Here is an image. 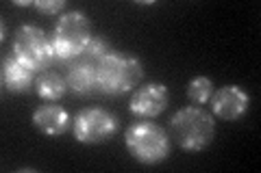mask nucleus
<instances>
[{
	"mask_svg": "<svg viewBox=\"0 0 261 173\" xmlns=\"http://www.w3.org/2000/svg\"><path fill=\"white\" fill-rule=\"evenodd\" d=\"M33 126L46 136H61L70 128V115L57 104H44L33 113Z\"/></svg>",
	"mask_w": 261,
	"mask_h": 173,
	"instance_id": "obj_9",
	"label": "nucleus"
},
{
	"mask_svg": "<svg viewBox=\"0 0 261 173\" xmlns=\"http://www.w3.org/2000/svg\"><path fill=\"white\" fill-rule=\"evenodd\" d=\"M144 67L140 59L122 52H109L96 63L98 89L109 95H122L140 85Z\"/></svg>",
	"mask_w": 261,
	"mask_h": 173,
	"instance_id": "obj_1",
	"label": "nucleus"
},
{
	"mask_svg": "<svg viewBox=\"0 0 261 173\" xmlns=\"http://www.w3.org/2000/svg\"><path fill=\"white\" fill-rule=\"evenodd\" d=\"M33 7L44 15H55L65 7V0H37V3H33Z\"/></svg>",
	"mask_w": 261,
	"mask_h": 173,
	"instance_id": "obj_15",
	"label": "nucleus"
},
{
	"mask_svg": "<svg viewBox=\"0 0 261 173\" xmlns=\"http://www.w3.org/2000/svg\"><path fill=\"white\" fill-rule=\"evenodd\" d=\"M68 87L79 95H89L98 87V78H96V65L79 61L70 67L68 72Z\"/></svg>",
	"mask_w": 261,
	"mask_h": 173,
	"instance_id": "obj_11",
	"label": "nucleus"
},
{
	"mask_svg": "<svg viewBox=\"0 0 261 173\" xmlns=\"http://www.w3.org/2000/svg\"><path fill=\"white\" fill-rule=\"evenodd\" d=\"M168 87L161 82H148L130 95L128 111L140 119H154L168 106Z\"/></svg>",
	"mask_w": 261,
	"mask_h": 173,
	"instance_id": "obj_7",
	"label": "nucleus"
},
{
	"mask_svg": "<svg viewBox=\"0 0 261 173\" xmlns=\"http://www.w3.org/2000/svg\"><path fill=\"white\" fill-rule=\"evenodd\" d=\"M3 85L11 93H24L33 85V72L15 56H7L3 61Z\"/></svg>",
	"mask_w": 261,
	"mask_h": 173,
	"instance_id": "obj_10",
	"label": "nucleus"
},
{
	"mask_svg": "<svg viewBox=\"0 0 261 173\" xmlns=\"http://www.w3.org/2000/svg\"><path fill=\"white\" fill-rule=\"evenodd\" d=\"M211 111L224 121H235L240 119L248 109L250 97L248 93L240 89L238 85H224L211 95Z\"/></svg>",
	"mask_w": 261,
	"mask_h": 173,
	"instance_id": "obj_8",
	"label": "nucleus"
},
{
	"mask_svg": "<svg viewBox=\"0 0 261 173\" xmlns=\"http://www.w3.org/2000/svg\"><path fill=\"white\" fill-rule=\"evenodd\" d=\"M109 52L111 50H109V46H107V39H102L100 35H96V37L89 39V44L85 46V50H83V54H81L79 59L85 61V63L96 65L98 61L102 59V56H107Z\"/></svg>",
	"mask_w": 261,
	"mask_h": 173,
	"instance_id": "obj_14",
	"label": "nucleus"
},
{
	"mask_svg": "<svg viewBox=\"0 0 261 173\" xmlns=\"http://www.w3.org/2000/svg\"><path fill=\"white\" fill-rule=\"evenodd\" d=\"M214 95V82L207 76H196L190 80L187 85V97L194 102V104H207Z\"/></svg>",
	"mask_w": 261,
	"mask_h": 173,
	"instance_id": "obj_13",
	"label": "nucleus"
},
{
	"mask_svg": "<svg viewBox=\"0 0 261 173\" xmlns=\"http://www.w3.org/2000/svg\"><path fill=\"white\" fill-rule=\"evenodd\" d=\"M13 56L31 72H42L55 59L53 39L37 26H20L13 35Z\"/></svg>",
	"mask_w": 261,
	"mask_h": 173,
	"instance_id": "obj_5",
	"label": "nucleus"
},
{
	"mask_svg": "<svg viewBox=\"0 0 261 173\" xmlns=\"http://www.w3.org/2000/svg\"><path fill=\"white\" fill-rule=\"evenodd\" d=\"M118 130V117L107 109L94 106V109H83L74 117V136L79 143L96 145L102 143Z\"/></svg>",
	"mask_w": 261,
	"mask_h": 173,
	"instance_id": "obj_6",
	"label": "nucleus"
},
{
	"mask_svg": "<svg viewBox=\"0 0 261 173\" xmlns=\"http://www.w3.org/2000/svg\"><path fill=\"white\" fill-rule=\"evenodd\" d=\"M170 130L185 152H200L214 141L216 123L214 117L198 106H187L172 115Z\"/></svg>",
	"mask_w": 261,
	"mask_h": 173,
	"instance_id": "obj_2",
	"label": "nucleus"
},
{
	"mask_svg": "<svg viewBox=\"0 0 261 173\" xmlns=\"http://www.w3.org/2000/svg\"><path fill=\"white\" fill-rule=\"evenodd\" d=\"M92 39V26L83 11H70L63 13L53 32V46L55 54L61 61L79 59L83 54L85 46Z\"/></svg>",
	"mask_w": 261,
	"mask_h": 173,
	"instance_id": "obj_4",
	"label": "nucleus"
},
{
	"mask_svg": "<svg viewBox=\"0 0 261 173\" xmlns=\"http://www.w3.org/2000/svg\"><path fill=\"white\" fill-rule=\"evenodd\" d=\"M124 143L130 156L144 164H157L170 154L168 132L152 121H140L130 126L124 134Z\"/></svg>",
	"mask_w": 261,
	"mask_h": 173,
	"instance_id": "obj_3",
	"label": "nucleus"
},
{
	"mask_svg": "<svg viewBox=\"0 0 261 173\" xmlns=\"http://www.w3.org/2000/svg\"><path fill=\"white\" fill-rule=\"evenodd\" d=\"M35 91L39 97H44L48 102H57L61 95L68 91V80L59 76L57 72H42L35 78Z\"/></svg>",
	"mask_w": 261,
	"mask_h": 173,
	"instance_id": "obj_12",
	"label": "nucleus"
}]
</instances>
